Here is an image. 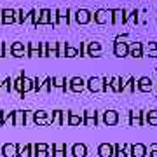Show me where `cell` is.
<instances>
[{
	"instance_id": "6da1fadb",
	"label": "cell",
	"mask_w": 157,
	"mask_h": 157,
	"mask_svg": "<svg viewBox=\"0 0 157 157\" xmlns=\"http://www.w3.org/2000/svg\"><path fill=\"white\" fill-rule=\"evenodd\" d=\"M96 25H105V23H112V9H98L93 14Z\"/></svg>"
},
{
	"instance_id": "7a4b0ae2",
	"label": "cell",
	"mask_w": 157,
	"mask_h": 157,
	"mask_svg": "<svg viewBox=\"0 0 157 157\" xmlns=\"http://www.w3.org/2000/svg\"><path fill=\"white\" fill-rule=\"evenodd\" d=\"M2 155L4 157H21V145L19 143H6V145H2Z\"/></svg>"
},
{
	"instance_id": "3957f363",
	"label": "cell",
	"mask_w": 157,
	"mask_h": 157,
	"mask_svg": "<svg viewBox=\"0 0 157 157\" xmlns=\"http://www.w3.org/2000/svg\"><path fill=\"white\" fill-rule=\"evenodd\" d=\"M42 54H44V42H39V44L28 42V44H26V58L42 56Z\"/></svg>"
},
{
	"instance_id": "277c9868",
	"label": "cell",
	"mask_w": 157,
	"mask_h": 157,
	"mask_svg": "<svg viewBox=\"0 0 157 157\" xmlns=\"http://www.w3.org/2000/svg\"><path fill=\"white\" fill-rule=\"evenodd\" d=\"M68 87L72 93H82L86 89V80L82 77H72L68 80Z\"/></svg>"
},
{
	"instance_id": "5b68a950",
	"label": "cell",
	"mask_w": 157,
	"mask_h": 157,
	"mask_svg": "<svg viewBox=\"0 0 157 157\" xmlns=\"http://www.w3.org/2000/svg\"><path fill=\"white\" fill-rule=\"evenodd\" d=\"M128 23V11L126 9H112V25Z\"/></svg>"
},
{
	"instance_id": "8992f818",
	"label": "cell",
	"mask_w": 157,
	"mask_h": 157,
	"mask_svg": "<svg viewBox=\"0 0 157 157\" xmlns=\"http://www.w3.org/2000/svg\"><path fill=\"white\" fill-rule=\"evenodd\" d=\"M82 124L87 126V128H94L96 124H98V112L96 110H86L84 115H82Z\"/></svg>"
},
{
	"instance_id": "52a82bcc",
	"label": "cell",
	"mask_w": 157,
	"mask_h": 157,
	"mask_svg": "<svg viewBox=\"0 0 157 157\" xmlns=\"http://www.w3.org/2000/svg\"><path fill=\"white\" fill-rule=\"evenodd\" d=\"M136 87L141 91V93H152L154 91V80L150 77H141L136 80Z\"/></svg>"
},
{
	"instance_id": "ba28073f",
	"label": "cell",
	"mask_w": 157,
	"mask_h": 157,
	"mask_svg": "<svg viewBox=\"0 0 157 157\" xmlns=\"http://www.w3.org/2000/svg\"><path fill=\"white\" fill-rule=\"evenodd\" d=\"M33 122L37 126H47L51 124V117H49V112H45V110H37L33 113Z\"/></svg>"
},
{
	"instance_id": "9c48e42d",
	"label": "cell",
	"mask_w": 157,
	"mask_h": 157,
	"mask_svg": "<svg viewBox=\"0 0 157 157\" xmlns=\"http://www.w3.org/2000/svg\"><path fill=\"white\" fill-rule=\"evenodd\" d=\"M113 54L117 58L129 56V44L128 42H113Z\"/></svg>"
},
{
	"instance_id": "30bf717a",
	"label": "cell",
	"mask_w": 157,
	"mask_h": 157,
	"mask_svg": "<svg viewBox=\"0 0 157 157\" xmlns=\"http://www.w3.org/2000/svg\"><path fill=\"white\" fill-rule=\"evenodd\" d=\"M91 19H93V14L87 9H77L75 11V21H77V25H87Z\"/></svg>"
},
{
	"instance_id": "8fae6325",
	"label": "cell",
	"mask_w": 157,
	"mask_h": 157,
	"mask_svg": "<svg viewBox=\"0 0 157 157\" xmlns=\"http://www.w3.org/2000/svg\"><path fill=\"white\" fill-rule=\"evenodd\" d=\"M0 23L2 25L16 23V11H12V9H2L0 11Z\"/></svg>"
},
{
	"instance_id": "7c38bea8",
	"label": "cell",
	"mask_w": 157,
	"mask_h": 157,
	"mask_svg": "<svg viewBox=\"0 0 157 157\" xmlns=\"http://www.w3.org/2000/svg\"><path fill=\"white\" fill-rule=\"evenodd\" d=\"M11 54L14 58H25L26 56V45L23 42H12L11 44Z\"/></svg>"
},
{
	"instance_id": "4fadbf2b",
	"label": "cell",
	"mask_w": 157,
	"mask_h": 157,
	"mask_svg": "<svg viewBox=\"0 0 157 157\" xmlns=\"http://www.w3.org/2000/svg\"><path fill=\"white\" fill-rule=\"evenodd\" d=\"M103 122L107 126H115L119 122V112L115 110H105L103 112Z\"/></svg>"
},
{
	"instance_id": "5bb4252c",
	"label": "cell",
	"mask_w": 157,
	"mask_h": 157,
	"mask_svg": "<svg viewBox=\"0 0 157 157\" xmlns=\"http://www.w3.org/2000/svg\"><path fill=\"white\" fill-rule=\"evenodd\" d=\"M86 87L91 93H100L101 91V77H91L86 80Z\"/></svg>"
},
{
	"instance_id": "9a60e30c",
	"label": "cell",
	"mask_w": 157,
	"mask_h": 157,
	"mask_svg": "<svg viewBox=\"0 0 157 157\" xmlns=\"http://www.w3.org/2000/svg\"><path fill=\"white\" fill-rule=\"evenodd\" d=\"M33 157H49V145L47 143H35Z\"/></svg>"
},
{
	"instance_id": "2e32d148",
	"label": "cell",
	"mask_w": 157,
	"mask_h": 157,
	"mask_svg": "<svg viewBox=\"0 0 157 157\" xmlns=\"http://www.w3.org/2000/svg\"><path fill=\"white\" fill-rule=\"evenodd\" d=\"M26 110H16L12 115V124L14 126H26Z\"/></svg>"
},
{
	"instance_id": "e0dca14e",
	"label": "cell",
	"mask_w": 157,
	"mask_h": 157,
	"mask_svg": "<svg viewBox=\"0 0 157 157\" xmlns=\"http://www.w3.org/2000/svg\"><path fill=\"white\" fill-rule=\"evenodd\" d=\"M129 124L131 126H143V112H140V110H131L129 112Z\"/></svg>"
},
{
	"instance_id": "ac0fdd59",
	"label": "cell",
	"mask_w": 157,
	"mask_h": 157,
	"mask_svg": "<svg viewBox=\"0 0 157 157\" xmlns=\"http://www.w3.org/2000/svg\"><path fill=\"white\" fill-rule=\"evenodd\" d=\"M86 52H87V56H91V58H98L101 54V44L100 42H87Z\"/></svg>"
},
{
	"instance_id": "d6986e66",
	"label": "cell",
	"mask_w": 157,
	"mask_h": 157,
	"mask_svg": "<svg viewBox=\"0 0 157 157\" xmlns=\"http://www.w3.org/2000/svg\"><path fill=\"white\" fill-rule=\"evenodd\" d=\"M129 56L131 58H141L143 56V44H141V42H133V44H129Z\"/></svg>"
},
{
	"instance_id": "ffe728a7",
	"label": "cell",
	"mask_w": 157,
	"mask_h": 157,
	"mask_svg": "<svg viewBox=\"0 0 157 157\" xmlns=\"http://www.w3.org/2000/svg\"><path fill=\"white\" fill-rule=\"evenodd\" d=\"M52 25V11L49 9H42L39 11V25Z\"/></svg>"
},
{
	"instance_id": "44dd1931",
	"label": "cell",
	"mask_w": 157,
	"mask_h": 157,
	"mask_svg": "<svg viewBox=\"0 0 157 157\" xmlns=\"http://www.w3.org/2000/svg\"><path fill=\"white\" fill-rule=\"evenodd\" d=\"M72 155L73 157H86L87 155V147L84 143H73L72 145Z\"/></svg>"
},
{
	"instance_id": "7402d4cb",
	"label": "cell",
	"mask_w": 157,
	"mask_h": 157,
	"mask_svg": "<svg viewBox=\"0 0 157 157\" xmlns=\"http://www.w3.org/2000/svg\"><path fill=\"white\" fill-rule=\"evenodd\" d=\"M98 155L100 157H113V145H110V143H101L98 147Z\"/></svg>"
},
{
	"instance_id": "603a6c76",
	"label": "cell",
	"mask_w": 157,
	"mask_h": 157,
	"mask_svg": "<svg viewBox=\"0 0 157 157\" xmlns=\"http://www.w3.org/2000/svg\"><path fill=\"white\" fill-rule=\"evenodd\" d=\"M131 154H133V157H145L147 147L143 143H135V145H131Z\"/></svg>"
},
{
	"instance_id": "cb8c5ba5",
	"label": "cell",
	"mask_w": 157,
	"mask_h": 157,
	"mask_svg": "<svg viewBox=\"0 0 157 157\" xmlns=\"http://www.w3.org/2000/svg\"><path fill=\"white\" fill-rule=\"evenodd\" d=\"M52 157H67V145L65 143H52Z\"/></svg>"
},
{
	"instance_id": "d4e9b609",
	"label": "cell",
	"mask_w": 157,
	"mask_h": 157,
	"mask_svg": "<svg viewBox=\"0 0 157 157\" xmlns=\"http://www.w3.org/2000/svg\"><path fill=\"white\" fill-rule=\"evenodd\" d=\"M122 84H124L122 77H112L110 78V89H112L113 93H122Z\"/></svg>"
},
{
	"instance_id": "484cf974",
	"label": "cell",
	"mask_w": 157,
	"mask_h": 157,
	"mask_svg": "<svg viewBox=\"0 0 157 157\" xmlns=\"http://www.w3.org/2000/svg\"><path fill=\"white\" fill-rule=\"evenodd\" d=\"M82 121H84L82 115H78V113H75V112H68V121H67L68 126H80Z\"/></svg>"
},
{
	"instance_id": "4316f807",
	"label": "cell",
	"mask_w": 157,
	"mask_h": 157,
	"mask_svg": "<svg viewBox=\"0 0 157 157\" xmlns=\"http://www.w3.org/2000/svg\"><path fill=\"white\" fill-rule=\"evenodd\" d=\"M135 91H136V78L129 77L128 82L122 84V93H135Z\"/></svg>"
},
{
	"instance_id": "83f0119b",
	"label": "cell",
	"mask_w": 157,
	"mask_h": 157,
	"mask_svg": "<svg viewBox=\"0 0 157 157\" xmlns=\"http://www.w3.org/2000/svg\"><path fill=\"white\" fill-rule=\"evenodd\" d=\"M63 56L67 58H77L80 56V49H75V47H72V45H65V49H63Z\"/></svg>"
},
{
	"instance_id": "f1b7e54d",
	"label": "cell",
	"mask_w": 157,
	"mask_h": 157,
	"mask_svg": "<svg viewBox=\"0 0 157 157\" xmlns=\"http://www.w3.org/2000/svg\"><path fill=\"white\" fill-rule=\"evenodd\" d=\"M40 91H45V93H51L52 91V77H45L44 82H40L37 93H40Z\"/></svg>"
},
{
	"instance_id": "f546056e",
	"label": "cell",
	"mask_w": 157,
	"mask_h": 157,
	"mask_svg": "<svg viewBox=\"0 0 157 157\" xmlns=\"http://www.w3.org/2000/svg\"><path fill=\"white\" fill-rule=\"evenodd\" d=\"M67 84H68L67 77H52V86H54V87H58V89L67 91Z\"/></svg>"
},
{
	"instance_id": "4dcf8cb0",
	"label": "cell",
	"mask_w": 157,
	"mask_h": 157,
	"mask_svg": "<svg viewBox=\"0 0 157 157\" xmlns=\"http://www.w3.org/2000/svg\"><path fill=\"white\" fill-rule=\"evenodd\" d=\"M21 82H23V93H25V94H26L28 91H33V80L26 77V75H25V72H23V78H21Z\"/></svg>"
},
{
	"instance_id": "1f68e13d",
	"label": "cell",
	"mask_w": 157,
	"mask_h": 157,
	"mask_svg": "<svg viewBox=\"0 0 157 157\" xmlns=\"http://www.w3.org/2000/svg\"><path fill=\"white\" fill-rule=\"evenodd\" d=\"M143 122L150 124V126H157V110H150V112H147Z\"/></svg>"
},
{
	"instance_id": "d6a6232c",
	"label": "cell",
	"mask_w": 157,
	"mask_h": 157,
	"mask_svg": "<svg viewBox=\"0 0 157 157\" xmlns=\"http://www.w3.org/2000/svg\"><path fill=\"white\" fill-rule=\"evenodd\" d=\"M21 78H23V72L19 73V77H17L16 80H12V89H16L17 93H19V96H21V98H25V93H23V82H21Z\"/></svg>"
},
{
	"instance_id": "836d02e7",
	"label": "cell",
	"mask_w": 157,
	"mask_h": 157,
	"mask_svg": "<svg viewBox=\"0 0 157 157\" xmlns=\"http://www.w3.org/2000/svg\"><path fill=\"white\" fill-rule=\"evenodd\" d=\"M124 152V143H115L113 145V157H122Z\"/></svg>"
},
{
	"instance_id": "e575fe53",
	"label": "cell",
	"mask_w": 157,
	"mask_h": 157,
	"mask_svg": "<svg viewBox=\"0 0 157 157\" xmlns=\"http://www.w3.org/2000/svg\"><path fill=\"white\" fill-rule=\"evenodd\" d=\"M110 78L112 77H101V91L103 93H107L110 89Z\"/></svg>"
},
{
	"instance_id": "d590c367",
	"label": "cell",
	"mask_w": 157,
	"mask_h": 157,
	"mask_svg": "<svg viewBox=\"0 0 157 157\" xmlns=\"http://www.w3.org/2000/svg\"><path fill=\"white\" fill-rule=\"evenodd\" d=\"M23 154H25V157H33V143H26ZM23 154H21V155H23Z\"/></svg>"
},
{
	"instance_id": "8d00e7d4",
	"label": "cell",
	"mask_w": 157,
	"mask_h": 157,
	"mask_svg": "<svg viewBox=\"0 0 157 157\" xmlns=\"http://www.w3.org/2000/svg\"><path fill=\"white\" fill-rule=\"evenodd\" d=\"M17 14H19V17L16 19V23H25V19L28 17V14H26V12L23 11V9H21V11H17Z\"/></svg>"
},
{
	"instance_id": "74e56055",
	"label": "cell",
	"mask_w": 157,
	"mask_h": 157,
	"mask_svg": "<svg viewBox=\"0 0 157 157\" xmlns=\"http://www.w3.org/2000/svg\"><path fill=\"white\" fill-rule=\"evenodd\" d=\"M4 84H6V91H11L12 89V78L7 77L6 80H4Z\"/></svg>"
},
{
	"instance_id": "f35d334b",
	"label": "cell",
	"mask_w": 157,
	"mask_h": 157,
	"mask_svg": "<svg viewBox=\"0 0 157 157\" xmlns=\"http://www.w3.org/2000/svg\"><path fill=\"white\" fill-rule=\"evenodd\" d=\"M150 157H157V143L150 145Z\"/></svg>"
},
{
	"instance_id": "ab89813d",
	"label": "cell",
	"mask_w": 157,
	"mask_h": 157,
	"mask_svg": "<svg viewBox=\"0 0 157 157\" xmlns=\"http://www.w3.org/2000/svg\"><path fill=\"white\" fill-rule=\"evenodd\" d=\"M6 42H0V58H6Z\"/></svg>"
},
{
	"instance_id": "60d3db41",
	"label": "cell",
	"mask_w": 157,
	"mask_h": 157,
	"mask_svg": "<svg viewBox=\"0 0 157 157\" xmlns=\"http://www.w3.org/2000/svg\"><path fill=\"white\" fill-rule=\"evenodd\" d=\"M128 17H131L135 23H138V11H136V9H135V11H131V14H129Z\"/></svg>"
},
{
	"instance_id": "b9f144b4",
	"label": "cell",
	"mask_w": 157,
	"mask_h": 157,
	"mask_svg": "<svg viewBox=\"0 0 157 157\" xmlns=\"http://www.w3.org/2000/svg\"><path fill=\"white\" fill-rule=\"evenodd\" d=\"M148 56H150V58H157V49H148Z\"/></svg>"
},
{
	"instance_id": "7bdbcfd3",
	"label": "cell",
	"mask_w": 157,
	"mask_h": 157,
	"mask_svg": "<svg viewBox=\"0 0 157 157\" xmlns=\"http://www.w3.org/2000/svg\"><path fill=\"white\" fill-rule=\"evenodd\" d=\"M148 49H157V42H148Z\"/></svg>"
},
{
	"instance_id": "ee69618b",
	"label": "cell",
	"mask_w": 157,
	"mask_h": 157,
	"mask_svg": "<svg viewBox=\"0 0 157 157\" xmlns=\"http://www.w3.org/2000/svg\"><path fill=\"white\" fill-rule=\"evenodd\" d=\"M155 75H157V70H155ZM155 96H157V91H155Z\"/></svg>"
},
{
	"instance_id": "f6af8a7d",
	"label": "cell",
	"mask_w": 157,
	"mask_h": 157,
	"mask_svg": "<svg viewBox=\"0 0 157 157\" xmlns=\"http://www.w3.org/2000/svg\"><path fill=\"white\" fill-rule=\"evenodd\" d=\"M0 91H2V82H0Z\"/></svg>"
}]
</instances>
